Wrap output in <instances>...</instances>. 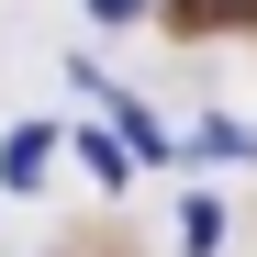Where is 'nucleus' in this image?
<instances>
[{"instance_id":"nucleus-1","label":"nucleus","mask_w":257,"mask_h":257,"mask_svg":"<svg viewBox=\"0 0 257 257\" xmlns=\"http://www.w3.org/2000/svg\"><path fill=\"white\" fill-rule=\"evenodd\" d=\"M179 246H190V257L224 246V201H179Z\"/></svg>"},{"instance_id":"nucleus-4","label":"nucleus","mask_w":257,"mask_h":257,"mask_svg":"<svg viewBox=\"0 0 257 257\" xmlns=\"http://www.w3.org/2000/svg\"><path fill=\"white\" fill-rule=\"evenodd\" d=\"M78 157H90V179H123L135 168V146H112V135H78Z\"/></svg>"},{"instance_id":"nucleus-3","label":"nucleus","mask_w":257,"mask_h":257,"mask_svg":"<svg viewBox=\"0 0 257 257\" xmlns=\"http://www.w3.org/2000/svg\"><path fill=\"white\" fill-rule=\"evenodd\" d=\"M112 123H123V146H135V157H168V123H157V112H135V101H112Z\"/></svg>"},{"instance_id":"nucleus-5","label":"nucleus","mask_w":257,"mask_h":257,"mask_svg":"<svg viewBox=\"0 0 257 257\" xmlns=\"http://www.w3.org/2000/svg\"><path fill=\"white\" fill-rule=\"evenodd\" d=\"M90 12H101V23H135V12H146V0H90Z\"/></svg>"},{"instance_id":"nucleus-2","label":"nucleus","mask_w":257,"mask_h":257,"mask_svg":"<svg viewBox=\"0 0 257 257\" xmlns=\"http://www.w3.org/2000/svg\"><path fill=\"white\" fill-rule=\"evenodd\" d=\"M0 179H12V190L45 179V135H12V146H0Z\"/></svg>"}]
</instances>
